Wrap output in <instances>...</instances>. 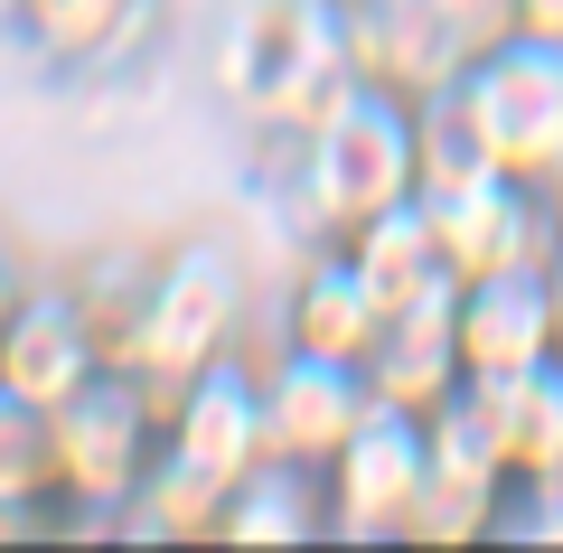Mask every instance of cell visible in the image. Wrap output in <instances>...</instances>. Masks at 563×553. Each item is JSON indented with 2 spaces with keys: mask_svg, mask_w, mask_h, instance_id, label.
<instances>
[{
  "mask_svg": "<svg viewBox=\"0 0 563 553\" xmlns=\"http://www.w3.org/2000/svg\"><path fill=\"white\" fill-rule=\"evenodd\" d=\"M282 207H291L301 254L357 235L385 207H413V103H395V95H376V85L347 76L339 95H329V113L291 141Z\"/></svg>",
  "mask_w": 563,
  "mask_h": 553,
  "instance_id": "1",
  "label": "cell"
},
{
  "mask_svg": "<svg viewBox=\"0 0 563 553\" xmlns=\"http://www.w3.org/2000/svg\"><path fill=\"white\" fill-rule=\"evenodd\" d=\"M347 85V10L339 0H235L217 20V95L244 132L301 141Z\"/></svg>",
  "mask_w": 563,
  "mask_h": 553,
  "instance_id": "2",
  "label": "cell"
},
{
  "mask_svg": "<svg viewBox=\"0 0 563 553\" xmlns=\"http://www.w3.org/2000/svg\"><path fill=\"white\" fill-rule=\"evenodd\" d=\"M244 338H254V273H244V254L217 235H188L169 254H151V291H141V319H132L113 366H132L151 395H169V385H188L217 356H244Z\"/></svg>",
  "mask_w": 563,
  "mask_h": 553,
  "instance_id": "3",
  "label": "cell"
},
{
  "mask_svg": "<svg viewBox=\"0 0 563 553\" xmlns=\"http://www.w3.org/2000/svg\"><path fill=\"white\" fill-rule=\"evenodd\" d=\"M47 460H57V526H122L161 460V395L132 366H95L66 403H47Z\"/></svg>",
  "mask_w": 563,
  "mask_h": 553,
  "instance_id": "4",
  "label": "cell"
},
{
  "mask_svg": "<svg viewBox=\"0 0 563 553\" xmlns=\"http://www.w3.org/2000/svg\"><path fill=\"white\" fill-rule=\"evenodd\" d=\"M451 103L470 113L488 169L526 178V188H563V47L498 38L488 57H470V76L451 85Z\"/></svg>",
  "mask_w": 563,
  "mask_h": 553,
  "instance_id": "5",
  "label": "cell"
},
{
  "mask_svg": "<svg viewBox=\"0 0 563 553\" xmlns=\"http://www.w3.org/2000/svg\"><path fill=\"white\" fill-rule=\"evenodd\" d=\"M422 478H432V432L413 413H366L347 432V451L320 469V497H329V534L339 544H404V516H413Z\"/></svg>",
  "mask_w": 563,
  "mask_h": 553,
  "instance_id": "6",
  "label": "cell"
},
{
  "mask_svg": "<svg viewBox=\"0 0 563 553\" xmlns=\"http://www.w3.org/2000/svg\"><path fill=\"white\" fill-rule=\"evenodd\" d=\"M432 244H442L451 281L488 273H554L563 244V188H526V178H479L461 198H432Z\"/></svg>",
  "mask_w": 563,
  "mask_h": 553,
  "instance_id": "7",
  "label": "cell"
},
{
  "mask_svg": "<svg viewBox=\"0 0 563 553\" xmlns=\"http://www.w3.org/2000/svg\"><path fill=\"white\" fill-rule=\"evenodd\" d=\"M161 460L188 469V478H207L217 497L254 469L263 460V376H254V356H217L188 385H169L161 395Z\"/></svg>",
  "mask_w": 563,
  "mask_h": 553,
  "instance_id": "8",
  "label": "cell"
},
{
  "mask_svg": "<svg viewBox=\"0 0 563 553\" xmlns=\"http://www.w3.org/2000/svg\"><path fill=\"white\" fill-rule=\"evenodd\" d=\"M470 29L451 0H376V10H347V76L376 85L395 103H432L470 76Z\"/></svg>",
  "mask_w": 563,
  "mask_h": 553,
  "instance_id": "9",
  "label": "cell"
},
{
  "mask_svg": "<svg viewBox=\"0 0 563 553\" xmlns=\"http://www.w3.org/2000/svg\"><path fill=\"white\" fill-rule=\"evenodd\" d=\"M451 338H461V376L517 385L536 366H563V291L554 273H488L451 291Z\"/></svg>",
  "mask_w": 563,
  "mask_h": 553,
  "instance_id": "10",
  "label": "cell"
},
{
  "mask_svg": "<svg viewBox=\"0 0 563 553\" xmlns=\"http://www.w3.org/2000/svg\"><path fill=\"white\" fill-rule=\"evenodd\" d=\"M254 376H263V460L310 469V478H320L329 460L347 451V432L376 413V395H366L357 366H329V356H301V347L263 356Z\"/></svg>",
  "mask_w": 563,
  "mask_h": 553,
  "instance_id": "11",
  "label": "cell"
},
{
  "mask_svg": "<svg viewBox=\"0 0 563 553\" xmlns=\"http://www.w3.org/2000/svg\"><path fill=\"white\" fill-rule=\"evenodd\" d=\"M95 366H113L95 338V319H85V300L66 291V281H29L10 310H0V385L20 403H66Z\"/></svg>",
  "mask_w": 563,
  "mask_h": 553,
  "instance_id": "12",
  "label": "cell"
},
{
  "mask_svg": "<svg viewBox=\"0 0 563 553\" xmlns=\"http://www.w3.org/2000/svg\"><path fill=\"white\" fill-rule=\"evenodd\" d=\"M169 0H0V20L29 38V57L66 66V76H95V66L151 47Z\"/></svg>",
  "mask_w": 563,
  "mask_h": 553,
  "instance_id": "13",
  "label": "cell"
},
{
  "mask_svg": "<svg viewBox=\"0 0 563 553\" xmlns=\"http://www.w3.org/2000/svg\"><path fill=\"white\" fill-rule=\"evenodd\" d=\"M366 395L385 403V413H432V403L461 385V338H451V300H422V310H395L376 319V347L357 356Z\"/></svg>",
  "mask_w": 563,
  "mask_h": 553,
  "instance_id": "14",
  "label": "cell"
},
{
  "mask_svg": "<svg viewBox=\"0 0 563 553\" xmlns=\"http://www.w3.org/2000/svg\"><path fill=\"white\" fill-rule=\"evenodd\" d=\"M376 300H366V281L347 273L339 244H310L301 273H291V291H282V347L301 356H329V366H357L366 347H376Z\"/></svg>",
  "mask_w": 563,
  "mask_h": 553,
  "instance_id": "15",
  "label": "cell"
},
{
  "mask_svg": "<svg viewBox=\"0 0 563 553\" xmlns=\"http://www.w3.org/2000/svg\"><path fill=\"white\" fill-rule=\"evenodd\" d=\"M339 254H347V273L366 281V300H376L385 319L461 291L451 263H442V244H432V217H422V207H385V217H366L357 235H339Z\"/></svg>",
  "mask_w": 563,
  "mask_h": 553,
  "instance_id": "16",
  "label": "cell"
},
{
  "mask_svg": "<svg viewBox=\"0 0 563 553\" xmlns=\"http://www.w3.org/2000/svg\"><path fill=\"white\" fill-rule=\"evenodd\" d=\"M320 534H329L320 478L282 469V460H254L217 507V544H320Z\"/></svg>",
  "mask_w": 563,
  "mask_h": 553,
  "instance_id": "17",
  "label": "cell"
},
{
  "mask_svg": "<svg viewBox=\"0 0 563 553\" xmlns=\"http://www.w3.org/2000/svg\"><path fill=\"white\" fill-rule=\"evenodd\" d=\"M422 432H432V469H442V478L517 488V469H507V385L461 376L442 403H432V413H422Z\"/></svg>",
  "mask_w": 563,
  "mask_h": 553,
  "instance_id": "18",
  "label": "cell"
},
{
  "mask_svg": "<svg viewBox=\"0 0 563 553\" xmlns=\"http://www.w3.org/2000/svg\"><path fill=\"white\" fill-rule=\"evenodd\" d=\"M507 469H517V497L563 478V366L507 385Z\"/></svg>",
  "mask_w": 563,
  "mask_h": 553,
  "instance_id": "19",
  "label": "cell"
},
{
  "mask_svg": "<svg viewBox=\"0 0 563 553\" xmlns=\"http://www.w3.org/2000/svg\"><path fill=\"white\" fill-rule=\"evenodd\" d=\"M507 507H517V488H479V478H422V497H413V516H404V544H432V553H451V544H488V534H507Z\"/></svg>",
  "mask_w": 563,
  "mask_h": 553,
  "instance_id": "20",
  "label": "cell"
},
{
  "mask_svg": "<svg viewBox=\"0 0 563 553\" xmlns=\"http://www.w3.org/2000/svg\"><path fill=\"white\" fill-rule=\"evenodd\" d=\"M0 516H57V460H47V413L0 385Z\"/></svg>",
  "mask_w": 563,
  "mask_h": 553,
  "instance_id": "21",
  "label": "cell"
},
{
  "mask_svg": "<svg viewBox=\"0 0 563 553\" xmlns=\"http://www.w3.org/2000/svg\"><path fill=\"white\" fill-rule=\"evenodd\" d=\"M66 291L85 300V319H95L103 356H122V338H132V319H141V291H151V254L113 244V254H95L85 273H66Z\"/></svg>",
  "mask_w": 563,
  "mask_h": 553,
  "instance_id": "22",
  "label": "cell"
},
{
  "mask_svg": "<svg viewBox=\"0 0 563 553\" xmlns=\"http://www.w3.org/2000/svg\"><path fill=\"white\" fill-rule=\"evenodd\" d=\"M517 38H536V47H563V0H517Z\"/></svg>",
  "mask_w": 563,
  "mask_h": 553,
  "instance_id": "23",
  "label": "cell"
},
{
  "mask_svg": "<svg viewBox=\"0 0 563 553\" xmlns=\"http://www.w3.org/2000/svg\"><path fill=\"white\" fill-rule=\"evenodd\" d=\"M20 291H29V254L10 244V225H0V310H10Z\"/></svg>",
  "mask_w": 563,
  "mask_h": 553,
  "instance_id": "24",
  "label": "cell"
},
{
  "mask_svg": "<svg viewBox=\"0 0 563 553\" xmlns=\"http://www.w3.org/2000/svg\"><path fill=\"white\" fill-rule=\"evenodd\" d=\"M554 291H563V244H554Z\"/></svg>",
  "mask_w": 563,
  "mask_h": 553,
  "instance_id": "25",
  "label": "cell"
},
{
  "mask_svg": "<svg viewBox=\"0 0 563 553\" xmlns=\"http://www.w3.org/2000/svg\"><path fill=\"white\" fill-rule=\"evenodd\" d=\"M339 10H376V0H339Z\"/></svg>",
  "mask_w": 563,
  "mask_h": 553,
  "instance_id": "26",
  "label": "cell"
}]
</instances>
